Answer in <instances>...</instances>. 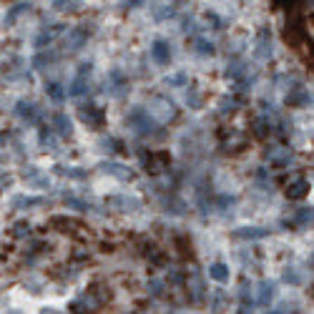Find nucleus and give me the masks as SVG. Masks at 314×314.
I'll use <instances>...</instances> for the list:
<instances>
[{
  "instance_id": "2eb2a0df",
  "label": "nucleus",
  "mask_w": 314,
  "mask_h": 314,
  "mask_svg": "<svg viewBox=\"0 0 314 314\" xmlns=\"http://www.w3.org/2000/svg\"><path fill=\"white\" fill-rule=\"evenodd\" d=\"M46 93H48V96H51L56 103H63V101H65V96H68V93L63 91V86H60V83H56V81L46 83Z\"/></svg>"
},
{
  "instance_id": "a878e982",
  "label": "nucleus",
  "mask_w": 314,
  "mask_h": 314,
  "mask_svg": "<svg viewBox=\"0 0 314 314\" xmlns=\"http://www.w3.org/2000/svg\"><path fill=\"white\" fill-rule=\"evenodd\" d=\"M146 0H126V8L131 10V8H139V5H143Z\"/></svg>"
},
{
  "instance_id": "20e7f679",
  "label": "nucleus",
  "mask_w": 314,
  "mask_h": 314,
  "mask_svg": "<svg viewBox=\"0 0 314 314\" xmlns=\"http://www.w3.org/2000/svg\"><path fill=\"white\" fill-rule=\"evenodd\" d=\"M93 35V26H81V28H73L68 33V48L71 51H78L88 38Z\"/></svg>"
},
{
  "instance_id": "dca6fc26",
  "label": "nucleus",
  "mask_w": 314,
  "mask_h": 314,
  "mask_svg": "<svg viewBox=\"0 0 314 314\" xmlns=\"http://www.w3.org/2000/svg\"><path fill=\"white\" fill-rule=\"evenodd\" d=\"M261 291H259V304H261V307H266V304H269V302H272V297H274V282H261Z\"/></svg>"
},
{
  "instance_id": "f03ea898",
  "label": "nucleus",
  "mask_w": 314,
  "mask_h": 314,
  "mask_svg": "<svg viewBox=\"0 0 314 314\" xmlns=\"http://www.w3.org/2000/svg\"><path fill=\"white\" fill-rule=\"evenodd\" d=\"M128 121H131V126H136V133H141V136H148V133H153V121H151V116L141 111V108H136L133 114L128 116Z\"/></svg>"
},
{
  "instance_id": "aec40b11",
  "label": "nucleus",
  "mask_w": 314,
  "mask_h": 314,
  "mask_svg": "<svg viewBox=\"0 0 314 314\" xmlns=\"http://www.w3.org/2000/svg\"><path fill=\"white\" fill-rule=\"evenodd\" d=\"M56 58H58L56 53H48V56H46V53H40V56H35V58H33V65H35V68H40L43 63H53Z\"/></svg>"
},
{
  "instance_id": "423d86ee",
  "label": "nucleus",
  "mask_w": 314,
  "mask_h": 314,
  "mask_svg": "<svg viewBox=\"0 0 314 314\" xmlns=\"http://www.w3.org/2000/svg\"><path fill=\"white\" fill-rule=\"evenodd\" d=\"M101 169L106 173H111V176H116V178H121V181H133L136 178V173L128 171L123 164H114V161H103L101 164Z\"/></svg>"
},
{
  "instance_id": "9d476101",
  "label": "nucleus",
  "mask_w": 314,
  "mask_h": 314,
  "mask_svg": "<svg viewBox=\"0 0 314 314\" xmlns=\"http://www.w3.org/2000/svg\"><path fill=\"white\" fill-rule=\"evenodd\" d=\"M15 114L20 116L23 121H28V123H35V121H38L35 103H30V101H18V106H15Z\"/></svg>"
},
{
  "instance_id": "5701e85b",
  "label": "nucleus",
  "mask_w": 314,
  "mask_h": 314,
  "mask_svg": "<svg viewBox=\"0 0 314 314\" xmlns=\"http://www.w3.org/2000/svg\"><path fill=\"white\" fill-rule=\"evenodd\" d=\"M186 81H189V78H186L184 73H178V76H173V78H166V83H169V86H184Z\"/></svg>"
},
{
  "instance_id": "7ed1b4c3",
  "label": "nucleus",
  "mask_w": 314,
  "mask_h": 314,
  "mask_svg": "<svg viewBox=\"0 0 314 314\" xmlns=\"http://www.w3.org/2000/svg\"><path fill=\"white\" fill-rule=\"evenodd\" d=\"M151 58L159 63V65H169L171 63V58H173V53H171V46H169V40H153V46H151Z\"/></svg>"
},
{
  "instance_id": "b1692460",
  "label": "nucleus",
  "mask_w": 314,
  "mask_h": 314,
  "mask_svg": "<svg viewBox=\"0 0 314 314\" xmlns=\"http://www.w3.org/2000/svg\"><path fill=\"white\" fill-rule=\"evenodd\" d=\"M26 234H30V227L26 224V221L15 224V231H13V236H26Z\"/></svg>"
},
{
  "instance_id": "9b49d317",
  "label": "nucleus",
  "mask_w": 314,
  "mask_h": 314,
  "mask_svg": "<svg viewBox=\"0 0 314 314\" xmlns=\"http://www.w3.org/2000/svg\"><path fill=\"white\" fill-rule=\"evenodd\" d=\"M63 30H65V26H51V30H43V33L35 38V48H43L46 43H53Z\"/></svg>"
},
{
  "instance_id": "412c9836",
  "label": "nucleus",
  "mask_w": 314,
  "mask_h": 314,
  "mask_svg": "<svg viewBox=\"0 0 314 314\" xmlns=\"http://www.w3.org/2000/svg\"><path fill=\"white\" fill-rule=\"evenodd\" d=\"M40 146H53V136H51V128H40Z\"/></svg>"
},
{
  "instance_id": "f8f14e48",
  "label": "nucleus",
  "mask_w": 314,
  "mask_h": 314,
  "mask_svg": "<svg viewBox=\"0 0 314 314\" xmlns=\"http://www.w3.org/2000/svg\"><path fill=\"white\" fill-rule=\"evenodd\" d=\"M209 277H211L214 282H219V284H227L231 274H229V266H227V264L216 261V264H211V266H209Z\"/></svg>"
},
{
  "instance_id": "ddd939ff",
  "label": "nucleus",
  "mask_w": 314,
  "mask_h": 314,
  "mask_svg": "<svg viewBox=\"0 0 314 314\" xmlns=\"http://www.w3.org/2000/svg\"><path fill=\"white\" fill-rule=\"evenodd\" d=\"M269 30H261V35H259V51H257V56L261 58V60H266V58L272 56V43H269Z\"/></svg>"
},
{
  "instance_id": "4be33fe9",
  "label": "nucleus",
  "mask_w": 314,
  "mask_h": 314,
  "mask_svg": "<svg viewBox=\"0 0 314 314\" xmlns=\"http://www.w3.org/2000/svg\"><path fill=\"white\" fill-rule=\"evenodd\" d=\"M65 201H68L71 206H76L78 211H91V209H93V206H91V204H86V201H78V199H65Z\"/></svg>"
},
{
  "instance_id": "a211bd4d",
  "label": "nucleus",
  "mask_w": 314,
  "mask_h": 314,
  "mask_svg": "<svg viewBox=\"0 0 314 314\" xmlns=\"http://www.w3.org/2000/svg\"><path fill=\"white\" fill-rule=\"evenodd\" d=\"M81 0H53V10H76Z\"/></svg>"
},
{
  "instance_id": "6ab92c4d",
  "label": "nucleus",
  "mask_w": 314,
  "mask_h": 314,
  "mask_svg": "<svg viewBox=\"0 0 314 314\" xmlns=\"http://www.w3.org/2000/svg\"><path fill=\"white\" fill-rule=\"evenodd\" d=\"M196 48H199L201 56H214V53H216L214 43H206V40H196Z\"/></svg>"
},
{
  "instance_id": "f3484780",
  "label": "nucleus",
  "mask_w": 314,
  "mask_h": 314,
  "mask_svg": "<svg viewBox=\"0 0 314 314\" xmlns=\"http://www.w3.org/2000/svg\"><path fill=\"white\" fill-rule=\"evenodd\" d=\"M53 171L58 173V176H68V178H86L88 171H81V169H73V166H53Z\"/></svg>"
},
{
  "instance_id": "4468645a",
  "label": "nucleus",
  "mask_w": 314,
  "mask_h": 314,
  "mask_svg": "<svg viewBox=\"0 0 314 314\" xmlns=\"http://www.w3.org/2000/svg\"><path fill=\"white\" fill-rule=\"evenodd\" d=\"M28 10H30V3H18V5H13V10L5 15V26H13V23H15L23 13H28Z\"/></svg>"
},
{
  "instance_id": "393cba45",
  "label": "nucleus",
  "mask_w": 314,
  "mask_h": 314,
  "mask_svg": "<svg viewBox=\"0 0 314 314\" xmlns=\"http://www.w3.org/2000/svg\"><path fill=\"white\" fill-rule=\"evenodd\" d=\"M176 15V10L169 8V10H161V13H156V20H166V18H173Z\"/></svg>"
},
{
  "instance_id": "f257e3e1",
  "label": "nucleus",
  "mask_w": 314,
  "mask_h": 314,
  "mask_svg": "<svg viewBox=\"0 0 314 314\" xmlns=\"http://www.w3.org/2000/svg\"><path fill=\"white\" fill-rule=\"evenodd\" d=\"M91 63H81V68H78V76L73 78V83L68 86V96L71 98H78V96H83L88 91V76H91Z\"/></svg>"
},
{
  "instance_id": "6e6552de",
  "label": "nucleus",
  "mask_w": 314,
  "mask_h": 314,
  "mask_svg": "<svg viewBox=\"0 0 314 314\" xmlns=\"http://www.w3.org/2000/svg\"><path fill=\"white\" fill-rule=\"evenodd\" d=\"M231 236H234V239H246V241H252V239H264V236H269V229L241 227V229H236V231H231Z\"/></svg>"
},
{
  "instance_id": "39448f33",
  "label": "nucleus",
  "mask_w": 314,
  "mask_h": 314,
  "mask_svg": "<svg viewBox=\"0 0 314 314\" xmlns=\"http://www.w3.org/2000/svg\"><path fill=\"white\" fill-rule=\"evenodd\" d=\"M81 118L86 121L88 126L101 128L103 121H106V114H103V108H98V106H83V108H81Z\"/></svg>"
},
{
  "instance_id": "0eeeda50",
  "label": "nucleus",
  "mask_w": 314,
  "mask_h": 314,
  "mask_svg": "<svg viewBox=\"0 0 314 314\" xmlns=\"http://www.w3.org/2000/svg\"><path fill=\"white\" fill-rule=\"evenodd\" d=\"M307 194H309V181L307 178H297V181H291L286 186V199H291V201L304 199Z\"/></svg>"
},
{
  "instance_id": "1a4fd4ad",
  "label": "nucleus",
  "mask_w": 314,
  "mask_h": 314,
  "mask_svg": "<svg viewBox=\"0 0 314 314\" xmlns=\"http://www.w3.org/2000/svg\"><path fill=\"white\" fill-rule=\"evenodd\" d=\"M53 123H56V131L60 139H71V136H73V123H71V118L65 114H56Z\"/></svg>"
}]
</instances>
